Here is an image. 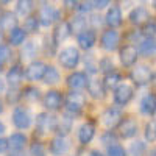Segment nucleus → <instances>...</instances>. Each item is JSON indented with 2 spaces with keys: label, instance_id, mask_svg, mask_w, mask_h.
<instances>
[{
  "label": "nucleus",
  "instance_id": "17",
  "mask_svg": "<svg viewBox=\"0 0 156 156\" xmlns=\"http://www.w3.org/2000/svg\"><path fill=\"white\" fill-rule=\"evenodd\" d=\"M23 78H25V70L22 69V66L20 64H12L9 70L6 72L5 80L9 87H19L20 83L23 81Z\"/></svg>",
  "mask_w": 156,
  "mask_h": 156
},
{
  "label": "nucleus",
  "instance_id": "50",
  "mask_svg": "<svg viewBox=\"0 0 156 156\" xmlns=\"http://www.w3.org/2000/svg\"><path fill=\"white\" fill-rule=\"evenodd\" d=\"M62 2L66 5V8H69V9H73L78 5V0H62Z\"/></svg>",
  "mask_w": 156,
  "mask_h": 156
},
{
  "label": "nucleus",
  "instance_id": "38",
  "mask_svg": "<svg viewBox=\"0 0 156 156\" xmlns=\"http://www.w3.org/2000/svg\"><path fill=\"white\" fill-rule=\"evenodd\" d=\"M22 100V90H19L17 87H9L6 90V103L9 105H19V101Z\"/></svg>",
  "mask_w": 156,
  "mask_h": 156
},
{
  "label": "nucleus",
  "instance_id": "12",
  "mask_svg": "<svg viewBox=\"0 0 156 156\" xmlns=\"http://www.w3.org/2000/svg\"><path fill=\"white\" fill-rule=\"evenodd\" d=\"M119 58H120L122 66H125V67H133L134 64L137 62V58H139L137 45H133V44L123 45V47L119 50Z\"/></svg>",
  "mask_w": 156,
  "mask_h": 156
},
{
  "label": "nucleus",
  "instance_id": "27",
  "mask_svg": "<svg viewBox=\"0 0 156 156\" xmlns=\"http://www.w3.org/2000/svg\"><path fill=\"white\" fill-rule=\"evenodd\" d=\"M73 128V115L70 114H64L62 117L58 119V126H56V133L61 136H67Z\"/></svg>",
  "mask_w": 156,
  "mask_h": 156
},
{
  "label": "nucleus",
  "instance_id": "56",
  "mask_svg": "<svg viewBox=\"0 0 156 156\" xmlns=\"http://www.w3.org/2000/svg\"><path fill=\"white\" fill-rule=\"evenodd\" d=\"M11 0H0V3H9Z\"/></svg>",
  "mask_w": 156,
  "mask_h": 156
},
{
  "label": "nucleus",
  "instance_id": "7",
  "mask_svg": "<svg viewBox=\"0 0 156 156\" xmlns=\"http://www.w3.org/2000/svg\"><path fill=\"white\" fill-rule=\"evenodd\" d=\"M133 95H134V89L128 83H120L112 92V98L117 106H126L131 101Z\"/></svg>",
  "mask_w": 156,
  "mask_h": 156
},
{
  "label": "nucleus",
  "instance_id": "48",
  "mask_svg": "<svg viewBox=\"0 0 156 156\" xmlns=\"http://www.w3.org/2000/svg\"><path fill=\"white\" fill-rule=\"evenodd\" d=\"M78 11H80L81 14H86V12H90V11H92V6H90V3H81L80 8H78Z\"/></svg>",
  "mask_w": 156,
  "mask_h": 156
},
{
  "label": "nucleus",
  "instance_id": "57",
  "mask_svg": "<svg viewBox=\"0 0 156 156\" xmlns=\"http://www.w3.org/2000/svg\"><path fill=\"white\" fill-rule=\"evenodd\" d=\"M153 5H154V8H156V0H154V3H153Z\"/></svg>",
  "mask_w": 156,
  "mask_h": 156
},
{
  "label": "nucleus",
  "instance_id": "11",
  "mask_svg": "<svg viewBox=\"0 0 156 156\" xmlns=\"http://www.w3.org/2000/svg\"><path fill=\"white\" fill-rule=\"evenodd\" d=\"M69 150H70V140H69L67 136L56 134L53 139L50 140L48 151H50L51 156H64Z\"/></svg>",
  "mask_w": 156,
  "mask_h": 156
},
{
  "label": "nucleus",
  "instance_id": "45",
  "mask_svg": "<svg viewBox=\"0 0 156 156\" xmlns=\"http://www.w3.org/2000/svg\"><path fill=\"white\" fill-rule=\"evenodd\" d=\"M30 154L31 156H45V147L41 142H33L30 145Z\"/></svg>",
  "mask_w": 156,
  "mask_h": 156
},
{
  "label": "nucleus",
  "instance_id": "42",
  "mask_svg": "<svg viewBox=\"0 0 156 156\" xmlns=\"http://www.w3.org/2000/svg\"><path fill=\"white\" fill-rule=\"evenodd\" d=\"M100 140H101V144L105 145V147H109V145L117 144V142H119V136H117L114 131H111V129H108V131H105V133L100 136Z\"/></svg>",
  "mask_w": 156,
  "mask_h": 156
},
{
  "label": "nucleus",
  "instance_id": "43",
  "mask_svg": "<svg viewBox=\"0 0 156 156\" xmlns=\"http://www.w3.org/2000/svg\"><path fill=\"white\" fill-rule=\"evenodd\" d=\"M126 154H128V151L119 144V142L106 147V156H126Z\"/></svg>",
  "mask_w": 156,
  "mask_h": 156
},
{
  "label": "nucleus",
  "instance_id": "10",
  "mask_svg": "<svg viewBox=\"0 0 156 156\" xmlns=\"http://www.w3.org/2000/svg\"><path fill=\"white\" fill-rule=\"evenodd\" d=\"M119 44H120V34H119V31H115L114 28H109V30L101 33L100 47L105 50V51H114V50H117V48H119Z\"/></svg>",
  "mask_w": 156,
  "mask_h": 156
},
{
  "label": "nucleus",
  "instance_id": "5",
  "mask_svg": "<svg viewBox=\"0 0 156 156\" xmlns=\"http://www.w3.org/2000/svg\"><path fill=\"white\" fill-rule=\"evenodd\" d=\"M11 122L17 129H28L33 123V119H31L28 109H25L20 105H16L11 114Z\"/></svg>",
  "mask_w": 156,
  "mask_h": 156
},
{
  "label": "nucleus",
  "instance_id": "41",
  "mask_svg": "<svg viewBox=\"0 0 156 156\" xmlns=\"http://www.w3.org/2000/svg\"><path fill=\"white\" fill-rule=\"evenodd\" d=\"M98 67H100V72H103L105 75H106V73H111V72L115 70V67H114V61H112V58H109V56H103V58H100Z\"/></svg>",
  "mask_w": 156,
  "mask_h": 156
},
{
  "label": "nucleus",
  "instance_id": "6",
  "mask_svg": "<svg viewBox=\"0 0 156 156\" xmlns=\"http://www.w3.org/2000/svg\"><path fill=\"white\" fill-rule=\"evenodd\" d=\"M42 105L47 111L50 112H56L64 106V95L56 89H50L44 94L42 97Z\"/></svg>",
  "mask_w": 156,
  "mask_h": 156
},
{
  "label": "nucleus",
  "instance_id": "22",
  "mask_svg": "<svg viewBox=\"0 0 156 156\" xmlns=\"http://www.w3.org/2000/svg\"><path fill=\"white\" fill-rule=\"evenodd\" d=\"M139 109L145 115H154L156 114V94L150 92L142 97V100L139 103Z\"/></svg>",
  "mask_w": 156,
  "mask_h": 156
},
{
  "label": "nucleus",
  "instance_id": "8",
  "mask_svg": "<svg viewBox=\"0 0 156 156\" xmlns=\"http://www.w3.org/2000/svg\"><path fill=\"white\" fill-rule=\"evenodd\" d=\"M100 119H101V123L105 125L108 129H114V128L119 126V123L122 122L123 114H122V109L120 108L109 106V108H106L105 111H103Z\"/></svg>",
  "mask_w": 156,
  "mask_h": 156
},
{
  "label": "nucleus",
  "instance_id": "35",
  "mask_svg": "<svg viewBox=\"0 0 156 156\" xmlns=\"http://www.w3.org/2000/svg\"><path fill=\"white\" fill-rule=\"evenodd\" d=\"M120 81H122V75L117 73L115 70L111 72V73H106L105 76H103V83H105L106 89H115L120 84Z\"/></svg>",
  "mask_w": 156,
  "mask_h": 156
},
{
  "label": "nucleus",
  "instance_id": "53",
  "mask_svg": "<svg viewBox=\"0 0 156 156\" xmlns=\"http://www.w3.org/2000/svg\"><path fill=\"white\" fill-rule=\"evenodd\" d=\"M5 131H6V126H5V123H3L2 120H0V136H2Z\"/></svg>",
  "mask_w": 156,
  "mask_h": 156
},
{
  "label": "nucleus",
  "instance_id": "32",
  "mask_svg": "<svg viewBox=\"0 0 156 156\" xmlns=\"http://www.w3.org/2000/svg\"><path fill=\"white\" fill-rule=\"evenodd\" d=\"M61 81V73L55 66H47L45 75H44V83L50 84V86H55Z\"/></svg>",
  "mask_w": 156,
  "mask_h": 156
},
{
  "label": "nucleus",
  "instance_id": "29",
  "mask_svg": "<svg viewBox=\"0 0 156 156\" xmlns=\"http://www.w3.org/2000/svg\"><path fill=\"white\" fill-rule=\"evenodd\" d=\"M36 56H37V44L34 41H28L27 44H23L20 50L22 61H34Z\"/></svg>",
  "mask_w": 156,
  "mask_h": 156
},
{
  "label": "nucleus",
  "instance_id": "18",
  "mask_svg": "<svg viewBox=\"0 0 156 156\" xmlns=\"http://www.w3.org/2000/svg\"><path fill=\"white\" fill-rule=\"evenodd\" d=\"M106 86L105 83H103V80H97V78H94V80H89L87 83V94L90 98L94 100H105L106 97Z\"/></svg>",
  "mask_w": 156,
  "mask_h": 156
},
{
  "label": "nucleus",
  "instance_id": "20",
  "mask_svg": "<svg viewBox=\"0 0 156 156\" xmlns=\"http://www.w3.org/2000/svg\"><path fill=\"white\" fill-rule=\"evenodd\" d=\"M95 136V125L92 122H84L80 129H78V142L81 145H87L90 144V140Z\"/></svg>",
  "mask_w": 156,
  "mask_h": 156
},
{
  "label": "nucleus",
  "instance_id": "28",
  "mask_svg": "<svg viewBox=\"0 0 156 156\" xmlns=\"http://www.w3.org/2000/svg\"><path fill=\"white\" fill-rule=\"evenodd\" d=\"M25 39H27V31L25 28H20V27H16L9 31V36H8V41L12 47H19L25 42Z\"/></svg>",
  "mask_w": 156,
  "mask_h": 156
},
{
  "label": "nucleus",
  "instance_id": "54",
  "mask_svg": "<svg viewBox=\"0 0 156 156\" xmlns=\"http://www.w3.org/2000/svg\"><path fill=\"white\" fill-rule=\"evenodd\" d=\"M3 109H5V108H3V101H2V100H0V114H2V112H3Z\"/></svg>",
  "mask_w": 156,
  "mask_h": 156
},
{
  "label": "nucleus",
  "instance_id": "36",
  "mask_svg": "<svg viewBox=\"0 0 156 156\" xmlns=\"http://www.w3.org/2000/svg\"><path fill=\"white\" fill-rule=\"evenodd\" d=\"M12 59V50L9 45L6 44H2L0 45V70L5 69L6 64H9Z\"/></svg>",
  "mask_w": 156,
  "mask_h": 156
},
{
  "label": "nucleus",
  "instance_id": "19",
  "mask_svg": "<svg viewBox=\"0 0 156 156\" xmlns=\"http://www.w3.org/2000/svg\"><path fill=\"white\" fill-rule=\"evenodd\" d=\"M70 25L69 22H58V25L55 27L53 33H51V41H53V44L58 47L59 44H62L66 39L70 36Z\"/></svg>",
  "mask_w": 156,
  "mask_h": 156
},
{
  "label": "nucleus",
  "instance_id": "21",
  "mask_svg": "<svg viewBox=\"0 0 156 156\" xmlns=\"http://www.w3.org/2000/svg\"><path fill=\"white\" fill-rule=\"evenodd\" d=\"M128 19H129V22H131L133 25H136V27H142V25H145L151 17H150L148 11L144 6H136L131 12H129Z\"/></svg>",
  "mask_w": 156,
  "mask_h": 156
},
{
  "label": "nucleus",
  "instance_id": "15",
  "mask_svg": "<svg viewBox=\"0 0 156 156\" xmlns=\"http://www.w3.org/2000/svg\"><path fill=\"white\" fill-rule=\"evenodd\" d=\"M66 83H67V87L72 89V90H81V89H86V87H87L89 78H87V73H86V72L73 70V72L66 78Z\"/></svg>",
  "mask_w": 156,
  "mask_h": 156
},
{
  "label": "nucleus",
  "instance_id": "25",
  "mask_svg": "<svg viewBox=\"0 0 156 156\" xmlns=\"http://www.w3.org/2000/svg\"><path fill=\"white\" fill-rule=\"evenodd\" d=\"M8 144H9V150L12 151H22L28 144V137L23 133H12L8 137Z\"/></svg>",
  "mask_w": 156,
  "mask_h": 156
},
{
  "label": "nucleus",
  "instance_id": "3",
  "mask_svg": "<svg viewBox=\"0 0 156 156\" xmlns=\"http://www.w3.org/2000/svg\"><path fill=\"white\" fill-rule=\"evenodd\" d=\"M80 61H81V55H80V50L76 47H72V45L64 47L62 50L58 51V62H59V66L66 70L76 69Z\"/></svg>",
  "mask_w": 156,
  "mask_h": 156
},
{
  "label": "nucleus",
  "instance_id": "13",
  "mask_svg": "<svg viewBox=\"0 0 156 156\" xmlns=\"http://www.w3.org/2000/svg\"><path fill=\"white\" fill-rule=\"evenodd\" d=\"M117 131H119V137H122V139H131L139 131V123H137L136 119H133V117H126V119H122V122L119 123Z\"/></svg>",
  "mask_w": 156,
  "mask_h": 156
},
{
  "label": "nucleus",
  "instance_id": "33",
  "mask_svg": "<svg viewBox=\"0 0 156 156\" xmlns=\"http://www.w3.org/2000/svg\"><path fill=\"white\" fill-rule=\"evenodd\" d=\"M69 25H70V31L78 36L81 31H84L87 28V20L83 16H75V17H72V20H69Z\"/></svg>",
  "mask_w": 156,
  "mask_h": 156
},
{
  "label": "nucleus",
  "instance_id": "34",
  "mask_svg": "<svg viewBox=\"0 0 156 156\" xmlns=\"http://www.w3.org/2000/svg\"><path fill=\"white\" fill-rule=\"evenodd\" d=\"M34 8V2L33 0H19L17 2V6H16V11L20 17H28L30 12L33 11Z\"/></svg>",
  "mask_w": 156,
  "mask_h": 156
},
{
  "label": "nucleus",
  "instance_id": "55",
  "mask_svg": "<svg viewBox=\"0 0 156 156\" xmlns=\"http://www.w3.org/2000/svg\"><path fill=\"white\" fill-rule=\"evenodd\" d=\"M3 44V34H2V31H0V45Z\"/></svg>",
  "mask_w": 156,
  "mask_h": 156
},
{
  "label": "nucleus",
  "instance_id": "1",
  "mask_svg": "<svg viewBox=\"0 0 156 156\" xmlns=\"http://www.w3.org/2000/svg\"><path fill=\"white\" fill-rule=\"evenodd\" d=\"M86 108V95L81 94L80 90H69L64 95V109L70 115H80L83 109Z\"/></svg>",
  "mask_w": 156,
  "mask_h": 156
},
{
  "label": "nucleus",
  "instance_id": "2",
  "mask_svg": "<svg viewBox=\"0 0 156 156\" xmlns=\"http://www.w3.org/2000/svg\"><path fill=\"white\" fill-rule=\"evenodd\" d=\"M58 117L51 112H39L36 115V134L47 136L50 133H56Z\"/></svg>",
  "mask_w": 156,
  "mask_h": 156
},
{
  "label": "nucleus",
  "instance_id": "40",
  "mask_svg": "<svg viewBox=\"0 0 156 156\" xmlns=\"http://www.w3.org/2000/svg\"><path fill=\"white\" fill-rule=\"evenodd\" d=\"M144 136H145L147 142H154L156 140V120L154 119L147 122L145 129H144Z\"/></svg>",
  "mask_w": 156,
  "mask_h": 156
},
{
  "label": "nucleus",
  "instance_id": "26",
  "mask_svg": "<svg viewBox=\"0 0 156 156\" xmlns=\"http://www.w3.org/2000/svg\"><path fill=\"white\" fill-rule=\"evenodd\" d=\"M122 11L119 6H111L106 12V16H105V22L108 27L111 28H115V27H120L122 25Z\"/></svg>",
  "mask_w": 156,
  "mask_h": 156
},
{
  "label": "nucleus",
  "instance_id": "31",
  "mask_svg": "<svg viewBox=\"0 0 156 156\" xmlns=\"http://www.w3.org/2000/svg\"><path fill=\"white\" fill-rule=\"evenodd\" d=\"M41 98V90L36 86H25L22 89V100L28 101V103H34Z\"/></svg>",
  "mask_w": 156,
  "mask_h": 156
},
{
  "label": "nucleus",
  "instance_id": "30",
  "mask_svg": "<svg viewBox=\"0 0 156 156\" xmlns=\"http://www.w3.org/2000/svg\"><path fill=\"white\" fill-rule=\"evenodd\" d=\"M98 62H100V59H98L94 53H86V55H84V67H86V73H89V75H95L97 72H100Z\"/></svg>",
  "mask_w": 156,
  "mask_h": 156
},
{
  "label": "nucleus",
  "instance_id": "24",
  "mask_svg": "<svg viewBox=\"0 0 156 156\" xmlns=\"http://www.w3.org/2000/svg\"><path fill=\"white\" fill-rule=\"evenodd\" d=\"M17 27V16L11 11H5L0 14V31H11Z\"/></svg>",
  "mask_w": 156,
  "mask_h": 156
},
{
  "label": "nucleus",
  "instance_id": "44",
  "mask_svg": "<svg viewBox=\"0 0 156 156\" xmlns=\"http://www.w3.org/2000/svg\"><path fill=\"white\" fill-rule=\"evenodd\" d=\"M142 33L144 36H156V22L153 19H150L145 25H142Z\"/></svg>",
  "mask_w": 156,
  "mask_h": 156
},
{
  "label": "nucleus",
  "instance_id": "39",
  "mask_svg": "<svg viewBox=\"0 0 156 156\" xmlns=\"http://www.w3.org/2000/svg\"><path fill=\"white\" fill-rule=\"evenodd\" d=\"M39 25H41V22H39V17L28 16L27 19H25V22H23V28H25V31H27V33H37Z\"/></svg>",
  "mask_w": 156,
  "mask_h": 156
},
{
  "label": "nucleus",
  "instance_id": "58",
  "mask_svg": "<svg viewBox=\"0 0 156 156\" xmlns=\"http://www.w3.org/2000/svg\"><path fill=\"white\" fill-rule=\"evenodd\" d=\"M72 156H75V154H72Z\"/></svg>",
  "mask_w": 156,
  "mask_h": 156
},
{
  "label": "nucleus",
  "instance_id": "4",
  "mask_svg": "<svg viewBox=\"0 0 156 156\" xmlns=\"http://www.w3.org/2000/svg\"><path fill=\"white\" fill-rule=\"evenodd\" d=\"M129 78L131 81L137 86H145L153 81V72L151 67L147 64H134V67L129 72Z\"/></svg>",
  "mask_w": 156,
  "mask_h": 156
},
{
  "label": "nucleus",
  "instance_id": "49",
  "mask_svg": "<svg viewBox=\"0 0 156 156\" xmlns=\"http://www.w3.org/2000/svg\"><path fill=\"white\" fill-rule=\"evenodd\" d=\"M109 2H111V0H95V8L103 9V8H106L109 5Z\"/></svg>",
  "mask_w": 156,
  "mask_h": 156
},
{
  "label": "nucleus",
  "instance_id": "52",
  "mask_svg": "<svg viewBox=\"0 0 156 156\" xmlns=\"http://www.w3.org/2000/svg\"><path fill=\"white\" fill-rule=\"evenodd\" d=\"M6 90V80H2L0 78V94H3Z\"/></svg>",
  "mask_w": 156,
  "mask_h": 156
},
{
  "label": "nucleus",
  "instance_id": "9",
  "mask_svg": "<svg viewBox=\"0 0 156 156\" xmlns=\"http://www.w3.org/2000/svg\"><path fill=\"white\" fill-rule=\"evenodd\" d=\"M45 70H47V64L44 61L34 59L25 69V78L28 81H41V80H44Z\"/></svg>",
  "mask_w": 156,
  "mask_h": 156
},
{
  "label": "nucleus",
  "instance_id": "16",
  "mask_svg": "<svg viewBox=\"0 0 156 156\" xmlns=\"http://www.w3.org/2000/svg\"><path fill=\"white\" fill-rule=\"evenodd\" d=\"M76 42H78V48H81L84 51L90 50L95 44H97V33L92 28H86L84 31H81L76 36Z\"/></svg>",
  "mask_w": 156,
  "mask_h": 156
},
{
  "label": "nucleus",
  "instance_id": "47",
  "mask_svg": "<svg viewBox=\"0 0 156 156\" xmlns=\"http://www.w3.org/2000/svg\"><path fill=\"white\" fill-rule=\"evenodd\" d=\"M6 150H9L8 139H5V137H0V153H5Z\"/></svg>",
  "mask_w": 156,
  "mask_h": 156
},
{
  "label": "nucleus",
  "instance_id": "23",
  "mask_svg": "<svg viewBox=\"0 0 156 156\" xmlns=\"http://www.w3.org/2000/svg\"><path fill=\"white\" fill-rule=\"evenodd\" d=\"M139 55L142 56H151L156 51V37L153 36H144L140 39V42L137 44Z\"/></svg>",
  "mask_w": 156,
  "mask_h": 156
},
{
  "label": "nucleus",
  "instance_id": "37",
  "mask_svg": "<svg viewBox=\"0 0 156 156\" xmlns=\"http://www.w3.org/2000/svg\"><path fill=\"white\" fill-rule=\"evenodd\" d=\"M147 153V145L142 140H134L131 145L128 147V154L129 156H145Z\"/></svg>",
  "mask_w": 156,
  "mask_h": 156
},
{
  "label": "nucleus",
  "instance_id": "14",
  "mask_svg": "<svg viewBox=\"0 0 156 156\" xmlns=\"http://www.w3.org/2000/svg\"><path fill=\"white\" fill-rule=\"evenodd\" d=\"M59 17H61L59 9H56L51 5H42L41 9H39V22H41V25H44V27L53 25L55 22L59 20Z\"/></svg>",
  "mask_w": 156,
  "mask_h": 156
},
{
  "label": "nucleus",
  "instance_id": "51",
  "mask_svg": "<svg viewBox=\"0 0 156 156\" xmlns=\"http://www.w3.org/2000/svg\"><path fill=\"white\" fill-rule=\"evenodd\" d=\"M87 156H105V154H103L100 150L94 148V150H90V151H89V154H87Z\"/></svg>",
  "mask_w": 156,
  "mask_h": 156
},
{
  "label": "nucleus",
  "instance_id": "46",
  "mask_svg": "<svg viewBox=\"0 0 156 156\" xmlns=\"http://www.w3.org/2000/svg\"><path fill=\"white\" fill-rule=\"evenodd\" d=\"M89 22H90V25L94 27V30H97V28L101 27V16H100V14H90Z\"/></svg>",
  "mask_w": 156,
  "mask_h": 156
}]
</instances>
